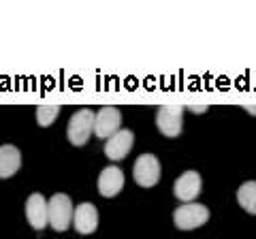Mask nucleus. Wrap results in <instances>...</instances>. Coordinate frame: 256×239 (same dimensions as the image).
<instances>
[{
  "label": "nucleus",
  "instance_id": "nucleus-9",
  "mask_svg": "<svg viewBox=\"0 0 256 239\" xmlns=\"http://www.w3.org/2000/svg\"><path fill=\"white\" fill-rule=\"evenodd\" d=\"M73 226L82 235H90L98 228V212L92 203L77 205V210L73 212Z\"/></svg>",
  "mask_w": 256,
  "mask_h": 239
},
{
  "label": "nucleus",
  "instance_id": "nucleus-12",
  "mask_svg": "<svg viewBox=\"0 0 256 239\" xmlns=\"http://www.w3.org/2000/svg\"><path fill=\"white\" fill-rule=\"evenodd\" d=\"M22 166V154L15 146H2L0 148V180H6L15 175Z\"/></svg>",
  "mask_w": 256,
  "mask_h": 239
},
{
  "label": "nucleus",
  "instance_id": "nucleus-13",
  "mask_svg": "<svg viewBox=\"0 0 256 239\" xmlns=\"http://www.w3.org/2000/svg\"><path fill=\"white\" fill-rule=\"evenodd\" d=\"M237 201L248 214L256 216V182H244L237 190Z\"/></svg>",
  "mask_w": 256,
  "mask_h": 239
},
{
  "label": "nucleus",
  "instance_id": "nucleus-4",
  "mask_svg": "<svg viewBox=\"0 0 256 239\" xmlns=\"http://www.w3.org/2000/svg\"><path fill=\"white\" fill-rule=\"evenodd\" d=\"M156 126L164 137H180L184 126V105H162L156 114Z\"/></svg>",
  "mask_w": 256,
  "mask_h": 239
},
{
  "label": "nucleus",
  "instance_id": "nucleus-2",
  "mask_svg": "<svg viewBox=\"0 0 256 239\" xmlns=\"http://www.w3.org/2000/svg\"><path fill=\"white\" fill-rule=\"evenodd\" d=\"M94 132V111L92 109H79L70 116V122H68V130H66V137L73 146L82 148L88 143L90 134Z\"/></svg>",
  "mask_w": 256,
  "mask_h": 239
},
{
  "label": "nucleus",
  "instance_id": "nucleus-1",
  "mask_svg": "<svg viewBox=\"0 0 256 239\" xmlns=\"http://www.w3.org/2000/svg\"><path fill=\"white\" fill-rule=\"evenodd\" d=\"M73 203L66 194H54L47 201V224L58 233H64L73 224Z\"/></svg>",
  "mask_w": 256,
  "mask_h": 239
},
{
  "label": "nucleus",
  "instance_id": "nucleus-8",
  "mask_svg": "<svg viewBox=\"0 0 256 239\" xmlns=\"http://www.w3.org/2000/svg\"><path fill=\"white\" fill-rule=\"evenodd\" d=\"M132 143H134V134L132 130L128 128H120L114 137H109L105 143V156L109 160H122V158L128 156V152L132 150Z\"/></svg>",
  "mask_w": 256,
  "mask_h": 239
},
{
  "label": "nucleus",
  "instance_id": "nucleus-5",
  "mask_svg": "<svg viewBox=\"0 0 256 239\" xmlns=\"http://www.w3.org/2000/svg\"><path fill=\"white\" fill-rule=\"evenodd\" d=\"M132 178L143 188L156 186L158 180H160V162H158V158L154 154L139 156L137 162H134V169H132Z\"/></svg>",
  "mask_w": 256,
  "mask_h": 239
},
{
  "label": "nucleus",
  "instance_id": "nucleus-11",
  "mask_svg": "<svg viewBox=\"0 0 256 239\" xmlns=\"http://www.w3.org/2000/svg\"><path fill=\"white\" fill-rule=\"evenodd\" d=\"M26 218L32 228L43 230L47 226V201L43 194H30L26 201Z\"/></svg>",
  "mask_w": 256,
  "mask_h": 239
},
{
  "label": "nucleus",
  "instance_id": "nucleus-6",
  "mask_svg": "<svg viewBox=\"0 0 256 239\" xmlns=\"http://www.w3.org/2000/svg\"><path fill=\"white\" fill-rule=\"evenodd\" d=\"M122 126V114L118 107H102L94 116V134L98 139H109Z\"/></svg>",
  "mask_w": 256,
  "mask_h": 239
},
{
  "label": "nucleus",
  "instance_id": "nucleus-3",
  "mask_svg": "<svg viewBox=\"0 0 256 239\" xmlns=\"http://www.w3.org/2000/svg\"><path fill=\"white\" fill-rule=\"evenodd\" d=\"M207 220H210V210L201 203H186V205L178 207L173 214L175 226L182 228V230L198 228V226H203Z\"/></svg>",
  "mask_w": 256,
  "mask_h": 239
},
{
  "label": "nucleus",
  "instance_id": "nucleus-10",
  "mask_svg": "<svg viewBox=\"0 0 256 239\" xmlns=\"http://www.w3.org/2000/svg\"><path fill=\"white\" fill-rule=\"evenodd\" d=\"M124 188V173L120 166H107V169L100 171V178H98V192L102 196H116L120 190Z\"/></svg>",
  "mask_w": 256,
  "mask_h": 239
},
{
  "label": "nucleus",
  "instance_id": "nucleus-14",
  "mask_svg": "<svg viewBox=\"0 0 256 239\" xmlns=\"http://www.w3.org/2000/svg\"><path fill=\"white\" fill-rule=\"evenodd\" d=\"M60 114V105H38L36 107V124L47 128L56 122V118Z\"/></svg>",
  "mask_w": 256,
  "mask_h": 239
},
{
  "label": "nucleus",
  "instance_id": "nucleus-7",
  "mask_svg": "<svg viewBox=\"0 0 256 239\" xmlns=\"http://www.w3.org/2000/svg\"><path fill=\"white\" fill-rule=\"evenodd\" d=\"M201 186H203L201 175H198L196 171H186V173H182L180 178L175 180L173 192H175V196H178L180 201L192 203L198 196V192H201Z\"/></svg>",
  "mask_w": 256,
  "mask_h": 239
}]
</instances>
